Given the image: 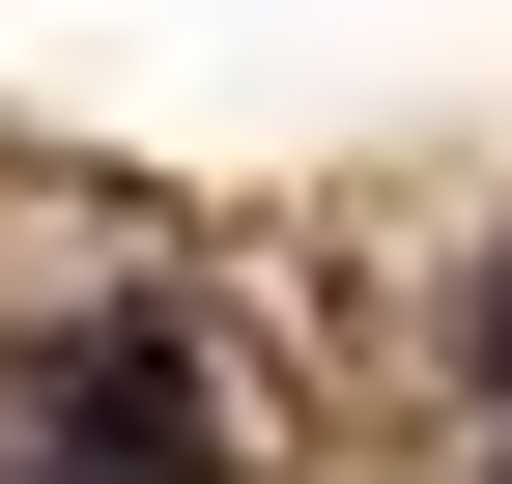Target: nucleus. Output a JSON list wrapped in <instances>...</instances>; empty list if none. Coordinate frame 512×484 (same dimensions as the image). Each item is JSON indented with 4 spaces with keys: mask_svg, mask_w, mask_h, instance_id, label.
Instances as JSON below:
<instances>
[{
    "mask_svg": "<svg viewBox=\"0 0 512 484\" xmlns=\"http://www.w3.org/2000/svg\"><path fill=\"white\" fill-rule=\"evenodd\" d=\"M29 484H228V399H200V342H171V314H86V342H29Z\"/></svg>",
    "mask_w": 512,
    "mask_h": 484,
    "instance_id": "nucleus-1",
    "label": "nucleus"
},
{
    "mask_svg": "<svg viewBox=\"0 0 512 484\" xmlns=\"http://www.w3.org/2000/svg\"><path fill=\"white\" fill-rule=\"evenodd\" d=\"M456 342H484V371H512V257H484V285H456Z\"/></svg>",
    "mask_w": 512,
    "mask_h": 484,
    "instance_id": "nucleus-2",
    "label": "nucleus"
}]
</instances>
